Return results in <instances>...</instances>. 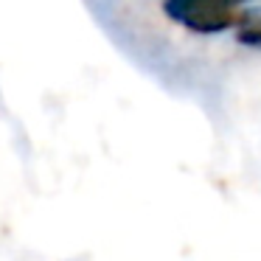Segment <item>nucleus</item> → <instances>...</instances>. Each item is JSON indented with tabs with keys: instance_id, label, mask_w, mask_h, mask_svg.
I'll list each match as a JSON object with an SVG mask.
<instances>
[{
	"instance_id": "nucleus-1",
	"label": "nucleus",
	"mask_w": 261,
	"mask_h": 261,
	"mask_svg": "<svg viewBox=\"0 0 261 261\" xmlns=\"http://www.w3.org/2000/svg\"><path fill=\"white\" fill-rule=\"evenodd\" d=\"M239 23H242V14L233 12V9H225V12H199L182 20V25L197 31V34H219V31H227Z\"/></svg>"
},
{
	"instance_id": "nucleus-3",
	"label": "nucleus",
	"mask_w": 261,
	"mask_h": 261,
	"mask_svg": "<svg viewBox=\"0 0 261 261\" xmlns=\"http://www.w3.org/2000/svg\"><path fill=\"white\" fill-rule=\"evenodd\" d=\"M239 40H242L244 45H261V29H244V31H239Z\"/></svg>"
},
{
	"instance_id": "nucleus-2",
	"label": "nucleus",
	"mask_w": 261,
	"mask_h": 261,
	"mask_svg": "<svg viewBox=\"0 0 261 261\" xmlns=\"http://www.w3.org/2000/svg\"><path fill=\"white\" fill-rule=\"evenodd\" d=\"M236 3H244V0H166L163 12L174 20H186L191 14L199 12H225V9H233Z\"/></svg>"
}]
</instances>
